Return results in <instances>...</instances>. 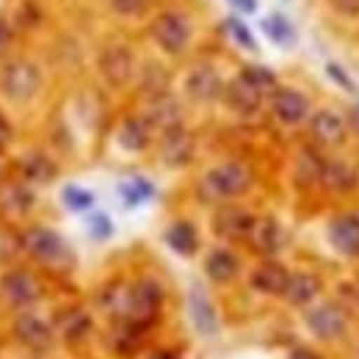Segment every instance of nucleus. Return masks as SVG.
I'll return each mask as SVG.
<instances>
[{"label":"nucleus","mask_w":359,"mask_h":359,"mask_svg":"<svg viewBox=\"0 0 359 359\" xmlns=\"http://www.w3.org/2000/svg\"><path fill=\"white\" fill-rule=\"evenodd\" d=\"M255 185V175L246 163L238 161H226L213 166L202 182H199V194L208 202H232L243 194H249V188Z\"/></svg>","instance_id":"f257e3e1"},{"label":"nucleus","mask_w":359,"mask_h":359,"mask_svg":"<svg viewBox=\"0 0 359 359\" xmlns=\"http://www.w3.org/2000/svg\"><path fill=\"white\" fill-rule=\"evenodd\" d=\"M163 307V287L155 279H138L133 285H128V304L122 323H130L135 329H149Z\"/></svg>","instance_id":"f03ea898"},{"label":"nucleus","mask_w":359,"mask_h":359,"mask_svg":"<svg viewBox=\"0 0 359 359\" xmlns=\"http://www.w3.org/2000/svg\"><path fill=\"white\" fill-rule=\"evenodd\" d=\"M304 320H307L310 334L318 337L320 343H337L348 334V313L340 302H332V299L310 304L304 313Z\"/></svg>","instance_id":"7ed1b4c3"},{"label":"nucleus","mask_w":359,"mask_h":359,"mask_svg":"<svg viewBox=\"0 0 359 359\" xmlns=\"http://www.w3.org/2000/svg\"><path fill=\"white\" fill-rule=\"evenodd\" d=\"M42 89V69L34 61L17 58L8 61L0 72V91L14 100V102H28L31 97H36V91Z\"/></svg>","instance_id":"20e7f679"},{"label":"nucleus","mask_w":359,"mask_h":359,"mask_svg":"<svg viewBox=\"0 0 359 359\" xmlns=\"http://www.w3.org/2000/svg\"><path fill=\"white\" fill-rule=\"evenodd\" d=\"M22 246L34 260H39L45 266H67L69 263V249H67L64 238L50 226H31L22 235Z\"/></svg>","instance_id":"39448f33"},{"label":"nucleus","mask_w":359,"mask_h":359,"mask_svg":"<svg viewBox=\"0 0 359 359\" xmlns=\"http://www.w3.org/2000/svg\"><path fill=\"white\" fill-rule=\"evenodd\" d=\"M152 39L169 55H180L191 42V22L180 11H161L152 20Z\"/></svg>","instance_id":"423d86ee"},{"label":"nucleus","mask_w":359,"mask_h":359,"mask_svg":"<svg viewBox=\"0 0 359 359\" xmlns=\"http://www.w3.org/2000/svg\"><path fill=\"white\" fill-rule=\"evenodd\" d=\"M0 290H3V299L17 310H28L42 299V282L25 269L8 271L0 282Z\"/></svg>","instance_id":"0eeeda50"},{"label":"nucleus","mask_w":359,"mask_h":359,"mask_svg":"<svg viewBox=\"0 0 359 359\" xmlns=\"http://www.w3.org/2000/svg\"><path fill=\"white\" fill-rule=\"evenodd\" d=\"M310 135L318 147L337 149L348 141V122L343 114H337L332 108H320L310 116Z\"/></svg>","instance_id":"6e6552de"},{"label":"nucleus","mask_w":359,"mask_h":359,"mask_svg":"<svg viewBox=\"0 0 359 359\" xmlns=\"http://www.w3.org/2000/svg\"><path fill=\"white\" fill-rule=\"evenodd\" d=\"M100 72L105 78V83H111L114 89H122L133 81L135 61L128 45H108L100 53Z\"/></svg>","instance_id":"1a4fd4ad"},{"label":"nucleus","mask_w":359,"mask_h":359,"mask_svg":"<svg viewBox=\"0 0 359 359\" xmlns=\"http://www.w3.org/2000/svg\"><path fill=\"white\" fill-rule=\"evenodd\" d=\"M271 111L282 125H302L310 119V97L299 89L279 86L271 94Z\"/></svg>","instance_id":"9d476101"},{"label":"nucleus","mask_w":359,"mask_h":359,"mask_svg":"<svg viewBox=\"0 0 359 359\" xmlns=\"http://www.w3.org/2000/svg\"><path fill=\"white\" fill-rule=\"evenodd\" d=\"M329 243L337 255L354 260L359 257V213L348 210V213H337L332 222H329Z\"/></svg>","instance_id":"9b49d317"},{"label":"nucleus","mask_w":359,"mask_h":359,"mask_svg":"<svg viewBox=\"0 0 359 359\" xmlns=\"http://www.w3.org/2000/svg\"><path fill=\"white\" fill-rule=\"evenodd\" d=\"M144 119H147V125L152 130H161V133H169L175 128H182V108H180L177 97H172L169 91L152 94L149 102H147Z\"/></svg>","instance_id":"f8f14e48"},{"label":"nucleus","mask_w":359,"mask_h":359,"mask_svg":"<svg viewBox=\"0 0 359 359\" xmlns=\"http://www.w3.org/2000/svg\"><path fill=\"white\" fill-rule=\"evenodd\" d=\"M255 224V216L238 205H222L213 216V232L224 241H246Z\"/></svg>","instance_id":"ddd939ff"},{"label":"nucleus","mask_w":359,"mask_h":359,"mask_svg":"<svg viewBox=\"0 0 359 359\" xmlns=\"http://www.w3.org/2000/svg\"><path fill=\"white\" fill-rule=\"evenodd\" d=\"M246 243H249L257 255L273 257V255H279L282 246H285V229H282V224H279L276 219H271V216H260V219L255 216V224H252V232H249Z\"/></svg>","instance_id":"4468645a"},{"label":"nucleus","mask_w":359,"mask_h":359,"mask_svg":"<svg viewBox=\"0 0 359 359\" xmlns=\"http://www.w3.org/2000/svg\"><path fill=\"white\" fill-rule=\"evenodd\" d=\"M185 91H188V97L194 102H213V100H219L224 94V81H222V75L213 67L199 64V67H194L188 72Z\"/></svg>","instance_id":"2eb2a0df"},{"label":"nucleus","mask_w":359,"mask_h":359,"mask_svg":"<svg viewBox=\"0 0 359 359\" xmlns=\"http://www.w3.org/2000/svg\"><path fill=\"white\" fill-rule=\"evenodd\" d=\"M196 155V138L188 133L185 128H175L161 138V161L172 169L188 166Z\"/></svg>","instance_id":"dca6fc26"},{"label":"nucleus","mask_w":359,"mask_h":359,"mask_svg":"<svg viewBox=\"0 0 359 359\" xmlns=\"http://www.w3.org/2000/svg\"><path fill=\"white\" fill-rule=\"evenodd\" d=\"M188 313H191V320H194L199 334H205V337L219 334V313H216V307H213V302H210V296L205 293L202 285L191 287V293H188Z\"/></svg>","instance_id":"f3484780"},{"label":"nucleus","mask_w":359,"mask_h":359,"mask_svg":"<svg viewBox=\"0 0 359 359\" xmlns=\"http://www.w3.org/2000/svg\"><path fill=\"white\" fill-rule=\"evenodd\" d=\"M320 185L332 194H354L359 188V172L340 158H323V172H320Z\"/></svg>","instance_id":"a211bd4d"},{"label":"nucleus","mask_w":359,"mask_h":359,"mask_svg":"<svg viewBox=\"0 0 359 359\" xmlns=\"http://www.w3.org/2000/svg\"><path fill=\"white\" fill-rule=\"evenodd\" d=\"M14 337L25 346V348H34V351H45L47 346L53 343V329L45 318L34 313H22L14 320Z\"/></svg>","instance_id":"6ab92c4d"},{"label":"nucleus","mask_w":359,"mask_h":359,"mask_svg":"<svg viewBox=\"0 0 359 359\" xmlns=\"http://www.w3.org/2000/svg\"><path fill=\"white\" fill-rule=\"evenodd\" d=\"M249 282H252V287H255L257 293H263V296H282L285 287H287V282H290V271L285 269L279 260L269 257V260H263L257 269L252 271Z\"/></svg>","instance_id":"aec40b11"},{"label":"nucleus","mask_w":359,"mask_h":359,"mask_svg":"<svg viewBox=\"0 0 359 359\" xmlns=\"http://www.w3.org/2000/svg\"><path fill=\"white\" fill-rule=\"evenodd\" d=\"M224 100L235 114H241V116H255V114L263 108L266 94H260L252 83H246V81L238 75L235 81H229L224 86Z\"/></svg>","instance_id":"412c9836"},{"label":"nucleus","mask_w":359,"mask_h":359,"mask_svg":"<svg viewBox=\"0 0 359 359\" xmlns=\"http://www.w3.org/2000/svg\"><path fill=\"white\" fill-rule=\"evenodd\" d=\"M318 296H320V279L310 271L290 273V282H287V287L282 293V299L290 307H310V304H315Z\"/></svg>","instance_id":"4be33fe9"},{"label":"nucleus","mask_w":359,"mask_h":359,"mask_svg":"<svg viewBox=\"0 0 359 359\" xmlns=\"http://www.w3.org/2000/svg\"><path fill=\"white\" fill-rule=\"evenodd\" d=\"M238 271H241V260H238V255L229 252V249H213V252L208 255V260H205V273H208V279L216 282V285L232 282V279L238 276Z\"/></svg>","instance_id":"5701e85b"},{"label":"nucleus","mask_w":359,"mask_h":359,"mask_svg":"<svg viewBox=\"0 0 359 359\" xmlns=\"http://www.w3.org/2000/svg\"><path fill=\"white\" fill-rule=\"evenodd\" d=\"M152 141V128L147 125L144 116H128L119 125V144L128 152H144Z\"/></svg>","instance_id":"b1692460"},{"label":"nucleus","mask_w":359,"mask_h":359,"mask_svg":"<svg viewBox=\"0 0 359 359\" xmlns=\"http://www.w3.org/2000/svg\"><path fill=\"white\" fill-rule=\"evenodd\" d=\"M163 238L172 246V252H177L182 257H191L199 249V232H196V226L191 224V222H175L166 229Z\"/></svg>","instance_id":"393cba45"},{"label":"nucleus","mask_w":359,"mask_h":359,"mask_svg":"<svg viewBox=\"0 0 359 359\" xmlns=\"http://www.w3.org/2000/svg\"><path fill=\"white\" fill-rule=\"evenodd\" d=\"M55 332L67 340V343H81V340H86L91 332V318L83 310H69V313H64L58 318V323H55Z\"/></svg>","instance_id":"a878e982"},{"label":"nucleus","mask_w":359,"mask_h":359,"mask_svg":"<svg viewBox=\"0 0 359 359\" xmlns=\"http://www.w3.org/2000/svg\"><path fill=\"white\" fill-rule=\"evenodd\" d=\"M34 205V194L25 188V185H6L3 194H0V208L3 213H11V216H22L28 213Z\"/></svg>","instance_id":"bb28decb"},{"label":"nucleus","mask_w":359,"mask_h":359,"mask_svg":"<svg viewBox=\"0 0 359 359\" xmlns=\"http://www.w3.org/2000/svg\"><path fill=\"white\" fill-rule=\"evenodd\" d=\"M241 78H243L246 83H252L255 89L260 91V94H266V97H271L273 91L279 89V81H276V75L271 72L269 67H257V64L243 67V69H241Z\"/></svg>","instance_id":"cd10ccee"},{"label":"nucleus","mask_w":359,"mask_h":359,"mask_svg":"<svg viewBox=\"0 0 359 359\" xmlns=\"http://www.w3.org/2000/svg\"><path fill=\"white\" fill-rule=\"evenodd\" d=\"M155 194V188H152V182L144 177H133L128 180V182H122L119 185V196L125 199V205H141V202H147L149 196Z\"/></svg>","instance_id":"c85d7f7f"},{"label":"nucleus","mask_w":359,"mask_h":359,"mask_svg":"<svg viewBox=\"0 0 359 359\" xmlns=\"http://www.w3.org/2000/svg\"><path fill=\"white\" fill-rule=\"evenodd\" d=\"M22 175L31 182H47V180L55 177V166L47 161L45 155H28L22 161Z\"/></svg>","instance_id":"c756f323"},{"label":"nucleus","mask_w":359,"mask_h":359,"mask_svg":"<svg viewBox=\"0 0 359 359\" xmlns=\"http://www.w3.org/2000/svg\"><path fill=\"white\" fill-rule=\"evenodd\" d=\"M263 28H266V34H269L276 45L287 47V45H293V39H296V34H293L290 22H287L282 14H273V17H269V20L263 22Z\"/></svg>","instance_id":"7c9ffc66"},{"label":"nucleus","mask_w":359,"mask_h":359,"mask_svg":"<svg viewBox=\"0 0 359 359\" xmlns=\"http://www.w3.org/2000/svg\"><path fill=\"white\" fill-rule=\"evenodd\" d=\"M61 196H64V205H67L69 210H78V213L89 210L91 205H94V194L86 191V188H81V185H67Z\"/></svg>","instance_id":"2f4dec72"},{"label":"nucleus","mask_w":359,"mask_h":359,"mask_svg":"<svg viewBox=\"0 0 359 359\" xmlns=\"http://www.w3.org/2000/svg\"><path fill=\"white\" fill-rule=\"evenodd\" d=\"M226 28H229V36L238 42V45L243 47V50H257V42H255V36H252V31L241 22V20H226Z\"/></svg>","instance_id":"473e14b6"},{"label":"nucleus","mask_w":359,"mask_h":359,"mask_svg":"<svg viewBox=\"0 0 359 359\" xmlns=\"http://www.w3.org/2000/svg\"><path fill=\"white\" fill-rule=\"evenodd\" d=\"M108 6L122 17H141L149 8V0H108Z\"/></svg>","instance_id":"72a5a7b5"},{"label":"nucleus","mask_w":359,"mask_h":359,"mask_svg":"<svg viewBox=\"0 0 359 359\" xmlns=\"http://www.w3.org/2000/svg\"><path fill=\"white\" fill-rule=\"evenodd\" d=\"M326 75H329V78H332V81H334V83H337V86H340L343 91H348V94H359L357 83H354V81L346 75V69H343L340 64L329 61V64H326Z\"/></svg>","instance_id":"f704fd0d"},{"label":"nucleus","mask_w":359,"mask_h":359,"mask_svg":"<svg viewBox=\"0 0 359 359\" xmlns=\"http://www.w3.org/2000/svg\"><path fill=\"white\" fill-rule=\"evenodd\" d=\"M89 226H91V235H94L97 241H105V238H111V232H114V224H111V219H108L105 213H91Z\"/></svg>","instance_id":"c9c22d12"},{"label":"nucleus","mask_w":359,"mask_h":359,"mask_svg":"<svg viewBox=\"0 0 359 359\" xmlns=\"http://www.w3.org/2000/svg\"><path fill=\"white\" fill-rule=\"evenodd\" d=\"M332 11L346 17V20H357L359 17V0H329Z\"/></svg>","instance_id":"e433bc0d"},{"label":"nucleus","mask_w":359,"mask_h":359,"mask_svg":"<svg viewBox=\"0 0 359 359\" xmlns=\"http://www.w3.org/2000/svg\"><path fill=\"white\" fill-rule=\"evenodd\" d=\"M346 122H348V133L359 135V102H354L346 114Z\"/></svg>","instance_id":"4c0bfd02"},{"label":"nucleus","mask_w":359,"mask_h":359,"mask_svg":"<svg viewBox=\"0 0 359 359\" xmlns=\"http://www.w3.org/2000/svg\"><path fill=\"white\" fill-rule=\"evenodd\" d=\"M8 141H11V125H8V119H6L3 111H0V149H3Z\"/></svg>","instance_id":"58836bf2"},{"label":"nucleus","mask_w":359,"mask_h":359,"mask_svg":"<svg viewBox=\"0 0 359 359\" xmlns=\"http://www.w3.org/2000/svg\"><path fill=\"white\" fill-rule=\"evenodd\" d=\"M8 47H11V31H8V25L0 22V55H6Z\"/></svg>","instance_id":"ea45409f"},{"label":"nucleus","mask_w":359,"mask_h":359,"mask_svg":"<svg viewBox=\"0 0 359 359\" xmlns=\"http://www.w3.org/2000/svg\"><path fill=\"white\" fill-rule=\"evenodd\" d=\"M287 359H320V354H315L313 348H293Z\"/></svg>","instance_id":"a19ab883"},{"label":"nucleus","mask_w":359,"mask_h":359,"mask_svg":"<svg viewBox=\"0 0 359 359\" xmlns=\"http://www.w3.org/2000/svg\"><path fill=\"white\" fill-rule=\"evenodd\" d=\"M235 3V8H241L243 14H252V11H257V0H232Z\"/></svg>","instance_id":"79ce46f5"},{"label":"nucleus","mask_w":359,"mask_h":359,"mask_svg":"<svg viewBox=\"0 0 359 359\" xmlns=\"http://www.w3.org/2000/svg\"><path fill=\"white\" fill-rule=\"evenodd\" d=\"M149 359H177V357H175L172 351H155V354H152Z\"/></svg>","instance_id":"37998d69"},{"label":"nucleus","mask_w":359,"mask_h":359,"mask_svg":"<svg viewBox=\"0 0 359 359\" xmlns=\"http://www.w3.org/2000/svg\"><path fill=\"white\" fill-rule=\"evenodd\" d=\"M0 177H3V161H0Z\"/></svg>","instance_id":"c03bdc74"},{"label":"nucleus","mask_w":359,"mask_h":359,"mask_svg":"<svg viewBox=\"0 0 359 359\" xmlns=\"http://www.w3.org/2000/svg\"><path fill=\"white\" fill-rule=\"evenodd\" d=\"M357 357H359V351H357Z\"/></svg>","instance_id":"a18cd8bd"}]
</instances>
